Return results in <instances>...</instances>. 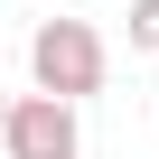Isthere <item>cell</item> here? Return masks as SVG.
<instances>
[{"label":"cell","instance_id":"3","mask_svg":"<svg viewBox=\"0 0 159 159\" xmlns=\"http://www.w3.org/2000/svg\"><path fill=\"white\" fill-rule=\"evenodd\" d=\"M131 47L159 56V0H131Z\"/></svg>","mask_w":159,"mask_h":159},{"label":"cell","instance_id":"2","mask_svg":"<svg viewBox=\"0 0 159 159\" xmlns=\"http://www.w3.org/2000/svg\"><path fill=\"white\" fill-rule=\"evenodd\" d=\"M75 112H84V103H66V94H19L0 150H10V159H84V122H75Z\"/></svg>","mask_w":159,"mask_h":159},{"label":"cell","instance_id":"1","mask_svg":"<svg viewBox=\"0 0 159 159\" xmlns=\"http://www.w3.org/2000/svg\"><path fill=\"white\" fill-rule=\"evenodd\" d=\"M103 75H112V47H103V28L94 19H38L28 28V84L38 94H66V103H94L103 94Z\"/></svg>","mask_w":159,"mask_h":159},{"label":"cell","instance_id":"4","mask_svg":"<svg viewBox=\"0 0 159 159\" xmlns=\"http://www.w3.org/2000/svg\"><path fill=\"white\" fill-rule=\"evenodd\" d=\"M10 112H19V94H10V84H0V131H10Z\"/></svg>","mask_w":159,"mask_h":159}]
</instances>
